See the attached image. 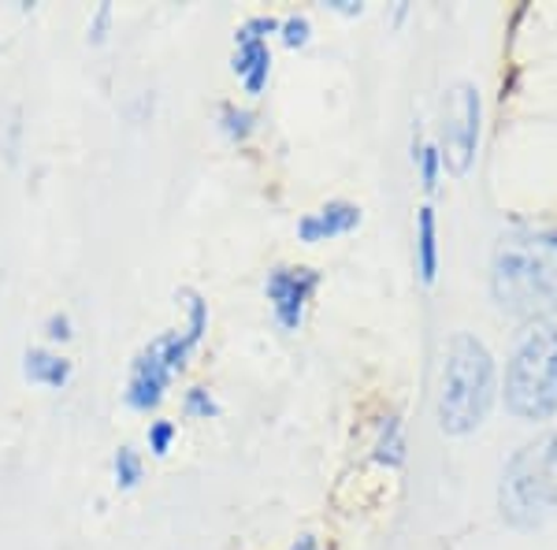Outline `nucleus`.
I'll list each match as a JSON object with an SVG mask.
<instances>
[{
	"mask_svg": "<svg viewBox=\"0 0 557 550\" xmlns=\"http://www.w3.org/2000/svg\"><path fill=\"white\" fill-rule=\"evenodd\" d=\"M491 294L517 320L543 323L557 313V228H524L498 239Z\"/></svg>",
	"mask_w": 557,
	"mask_h": 550,
	"instance_id": "f257e3e1",
	"label": "nucleus"
},
{
	"mask_svg": "<svg viewBox=\"0 0 557 550\" xmlns=\"http://www.w3.org/2000/svg\"><path fill=\"white\" fill-rule=\"evenodd\" d=\"M494 402V360L480 339L461 331L443 350L438 376V424L450 436H469L480 428Z\"/></svg>",
	"mask_w": 557,
	"mask_h": 550,
	"instance_id": "f03ea898",
	"label": "nucleus"
},
{
	"mask_svg": "<svg viewBox=\"0 0 557 550\" xmlns=\"http://www.w3.org/2000/svg\"><path fill=\"white\" fill-rule=\"evenodd\" d=\"M506 405L520 420H550L557 413V328L532 323L506 365Z\"/></svg>",
	"mask_w": 557,
	"mask_h": 550,
	"instance_id": "7ed1b4c3",
	"label": "nucleus"
},
{
	"mask_svg": "<svg viewBox=\"0 0 557 550\" xmlns=\"http://www.w3.org/2000/svg\"><path fill=\"white\" fill-rule=\"evenodd\" d=\"M498 506L513 528H539L557 510V436H543L509 457Z\"/></svg>",
	"mask_w": 557,
	"mask_h": 550,
	"instance_id": "20e7f679",
	"label": "nucleus"
},
{
	"mask_svg": "<svg viewBox=\"0 0 557 550\" xmlns=\"http://www.w3.org/2000/svg\"><path fill=\"white\" fill-rule=\"evenodd\" d=\"M480 89L461 83L450 94V108H446V123H443V164L454 175H465L475 160V146H480Z\"/></svg>",
	"mask_w": 557,
	"mask_h": 550,
	"instance_id": "39448f33",
	"label": "nucleus"
},
{
	"mask_svg": "<svg viewBox=\"0 0 557 550\" xmlns=\"http://www.w3.org/2000/svg\"><path fill=\"white\" fill-rule=\"evenodd\" d=\"M278 30V20L272 15H260V20H249L242 30L235 34V75L242 78L249 97H260L268 86V71H272V49H268L264 34H275Z\"/></svg>",
	"mask_w": 557,
	"mask_h": 550,
	"instance_id": "423d86ee",
	"label": "nucleus"
},
{
	"mask_svg": "<svg viewBox=\"0 0 557 550\" xmlns=\"http://www.w3.org/2000/svg\"><path fill=\"white\" fill-rule=\"evenodd\" d=\"M320 286V272L312 268H275L264 283V294L272 302L275 320L286 331H298L305 320V305H309L312 291Z\"/></svg>",
	"mask_w": 557,
	"mask_h": 550,
	"instance_id": "0eeeda50",
	"label": "nucleus"
},
{
	"mask_svg": "<svg viewBox=\"0 0 557 550\" xmlns=\"http://www.w3.org/2000/svg\"><path fill=\"white\" fill-rule=\"evenodd\" d=\"M168 383H172V372H168L164 365V354H160L157 339L149 342L146 350H141L138 357H134L131 365V383H127V405L138 413H149L157 410L160 402H164V391Z\"/></svg>",
	"mask_w": 557,
	"mask_h": 550,
	"instance_id": "6e6552de",
	"label": "nucleus"
},
{
	"mask_svg": "<svg viewBox=\"0 0 557 550\" xmlns=\"http://www.w3.org/2000/svg\"><path fill=\"white\" fill-rule=\"evenodd\" d=\"M361 223V209L349 201H327L323 209L301 216L298 223V234L301 242H327V239H338V234H349Z\"/></svg>",
	"mask_w": 557,
	"mask_h": 550,
	"instance_id": "1a4fd4ad",
	"label": "nucleus"
},
{
	"mask_svg": "<svg viewBox=\"0 0 557 550\" xmlns=\"http://www.w3.org/2000/svg\"><path fill=\"white\" fill-rule=\"evenodd\" d=\"M23 376L30 383H41V387H64L71 380V360L60 357V354H49V350H26L23 357Z\"/></svg>",
	"mask_w": 557,
	"mask_h": 550,
	"instance_id": "9d476101",
	"label": "nucleus"
},
{
	"mask_svg": "<svg viewBox=\"0 0 557 550\" xmlns=\"http://www.w3.org/2000/svg\"><path fill=\"white\" fill-rule=\"evenodd\" d=\"M417 268L424 283H435L438 276V228H435V209L417 212Z\"/></svg>",
	"mask_w": 557,
	"mask_h": 550,
	"instance_id": "9b49d317",
	"label": "nucleus"
},
{
	"mask_svg": "<svg viewBox=\"0 0 557 550\" xmlns=\"http://www.w3.org/2000/svg\"><path fill=\"white\" fill-rule=\"evenodd\" d=\"M406 457V439H401V424L394 417H386L383 431H380V443H375V462L383 465H401Z\"/></svg>",
	"mask_w": 557,
	"mask_h": 550,
	"instance_id": "f8f14e48",
	"label": "nucleus"
},
{
	"mask_svg": "<svg viewBox=\"0 0 557 550\" xmlns=\"http://www.w3.org/2000/svg\"><path fill=\"white\" fill-rule=\"evenodd\" d=\"M220 127L227 134L231 142H246L249 134L257 127V115L249 108H238V105H223L220 108Z\"/></svg>",
	"mask_w": 557,
	"mask_h": 550,
	"instance_id": "ddd939ff",
	"label": "nucleus"
},
{
	"mask_svg": "<svg viewBox=\"0 0 557 550\" xmlns=\"http://www.w3.org/2000/svg\"><path fill=\"white\" fill-rule=\"evenodd\" d=\"M412 164L420 168V183H424V191H435V186H438V171H443V152H438V146L412 142Z\"/></svg>",
	"mask_w": 557,
	"mask_h": 550,
	"instance_id": "4468645a",
	"label": "nucleus"
},
{
	"mask_svg": "<svg viewBox=\"0 0 557 550\" xmlns=\"http://www.w3.org/2000/svg\"><path fill=\"white\" fill-rule=\"evenodd\" d=\"M112 473H115V487L131 491V487L141 484V457L134 447H120L115 450V462H112Z\"/></svg>",
	"mask_w": 557,
	"mask_h": 550,
	"instance_id": "2eb2a0df",
	"label": "nucleus"
},
{
	"mask_svg": "<svg viewBox=\"0 0 557 550\" xmlns=\"http://www.w3.org/2000/svg\"><path fill=\"white\" fill-rule=\"evenodd\" d=\"M183 297H186V335H190V342L197 346V342L205 339V331H209V305L201 302V297H197L194 291H183Z\"/></svg>",
	"mask_w": 557,
	"mask_h": 550,
	"instance_id": "dca6fc26",
	"label": "nucleus"
},
{
	"mask_svg": "<svg viewBox=\"0 0 557 550\" xmlns=\"http://www.w3.org/2000/svg\"><path fill=\"white\" fill-rule=\"evenodd\" d=\"M175 436H178V428H175L172 420H152V424H149V431H146V443H149L152 454L164 457L168 450H172Z\"/></svg>",
	"mask_w": 557,
	"mask_h": 550,
	"instance_id": "f3484780",
	"label": "nucleus"
},
{
	"mask_svg": "<svg viewBox=\"0 0 557 550\" xmlns=\"http://www.w3.org/2000/svg\"><path fill=\"white\" fill-rule=\"evenodd\" d=\"M183 410L190 413V417H201V420H209V417H215L220 413V405H215V399L205 387H190L186 391V399H183Z\"/></svg>",
	"mask_w": 557,
	"mask_h": 550,
	"instance_id": "a211bd4d",
	"label": "nucleus"
},
{
	"mask_svg": "<svg viewBox=\"0 0 557 550\" xmlns=\"http://www.w3.org/2000/svg\"><path fill=\"white\" fill-rule=\"evenodd\" d=\"M278 34H283V41L290 45V49H301V45H309L312 26H309L305 15H290V20L278 23Z\"/></svg>",
	"mask_w": 557,
	"mask_h": 550,
	"instance_id": "6ab92c4d",
	"label": "nucleus"
},
{
	"mask_svg": "<svg viewBox=\"0 0 557 550\" xmlns=\"http://www.w3.org/2000/svg\"><path fill=\"white\" fill-rule=\"evenodd\" d=\"M45 335H49L52 342H67L75 331H71V320L64 317V313H52L49 323H45Z\"/></svg>",
	"mask_w": 557,
	"mask_h": 550,
	"instance_id": "aec40b11",
	"label": "nucleus"
},
{
	"mask_svg": "<svg viewBox=\"0 0 557 550\" xmlns=\"http://www.w3.org/2000/svg\"><path fill=\"white\" fill-rule=\"evenodd\" d=\"M108 23H112V4H101V8H97V15H94V23H89V41L101 45L104 34H108Z\"/></svg>",
	"mask_w": 557,
	"mask_h": 550,
	"instance_id": "412c9836",
	"label": "nucleus"
},
{
	"mask_svg": "<svg viewBox=\"0 0 557 550\" xmlns=\"http://www.w3.org/2000/svg\"><path fill=\"white\" fill-rule=\"evenodd\" d=\"M335 12H343V15H361V4H354V0H335Z\"/></svg>",
	"mask_w": 557,
	"mask_h": 550,
	"instance_id": "4be33fe9",
	"label": "nucleus"
},
{
	"mask_svg": "<svg viewBox=\"0 0 557 550\" xmlns=\"http://www.w3.org/2000/svg\"><path fill=\"white\" fill-rule=\"evenodd\" d=\"M290 550H320V543H317V539H312V536H301L298 543H294Z\"/></svg>",
	"mask_w": 557,
	"mask_h": 550,
	"instance_id": "5701e85b",
	"label": "nucleus"
}]
</instances>
